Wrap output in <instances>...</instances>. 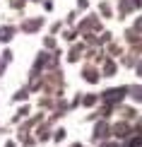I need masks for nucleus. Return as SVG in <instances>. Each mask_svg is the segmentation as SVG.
<instances>
[{"instance_id":"nucleus-1","label":"nucleus","mask_w":142,"mask_h":147,"mask_svg":"<svg viewBox=\"0 0 142 147\" xmlns=\"http://www.w3.org/2000/svg\"><path fill=\"white\" fill-rule=\"evenodd\" d=\"M135 99H140V101H142V89H137V92H135Z\"/></svg>"},{"instance_id":"nucleus-2","label":"nucleus","mask_w":142,"mask_h":147,"mask_svg":"<svg viewBox=\"0 0 142 147\" xmlns=\"http://www.w3.org/2000/svg\"><path fill=\"white\" fill-rule=\"evenodd\" d=\"M137 27H140V29H142V20H140V22H137Z\"/></svg>"},{"instance_id":"nucleus-3","label":"nucleus","mask_w":142,"mask_h":147,"mask_svg":"<svg viewBox=\"0 0 142 147\" xmlns=\"http://www.w3.org/2000/svg\"><path fill=\"white\" fill-rule=\"evenodd\" d=\"M106 147H113V145H106Z\"/></svg>"},{"instance_id":"nucleus-4","label":"nucleus","mask_w":142,"mask_h":147,"mask_svg":"<svg viewBox=\"0 0 142 147\" xmlns=\"http://www.w3.org/2000/svg\"><path fill=\"white\" fill-rule=\"evenodd\" d=\"M140 72H142V65H140Z\"/></svg>"}]
</instances>
